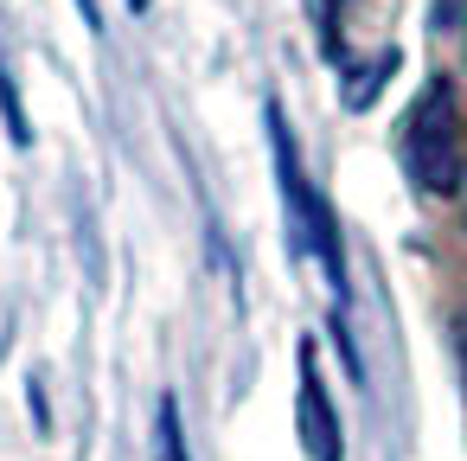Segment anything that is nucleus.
<instances>
[{
    "label": "nucleus",
    "instance_id": "39448f33",
    "mask_svg": "<svg viewBox=\"0 0 467 461\" xmlns=\"http://www.w3.org/2000/svg\"><path fill=\"white\" fill-rule=\"evenodd\" d=\"M0 116H7L14 148H33V122H26V110H20V90H14V71H7V65H0Z\"/></svg>",
    "mask_w": 467,
    "mask_h": 461
},
{
    "label": "nucleus",
    "instance_id": "f257e3e1",
    "mask_svg": "<svg viewBox=\"0 0 467 461\" xmlns=\"http://www.w3.org/2000/svg\"><path fill=\"white\" fill-rule=\"evenodd\" d=\"M263 129H269V154H275V186H282V212H288V244H295V257H301V263H314V269L327 276V288H333V314H346L352 282H346L339 225H333V212H327L320 186L307 180V167H301V154H295V135H288V122H282V110H275V103L263 110Z\"/></svg>",
    "mask_w": 467,
    "mask_h": 461
},
{
    "label": "nucleus",
    "instance_id": "6e6552de",
    "mask_svg": "<svg viewBox=\"0 0 467 461\" xmlns=\"http://www.w3.org/2000/svg\"><path fill=\"white\" fill-rule=\"evenodd\" d=\"M454 352H461V378H467V314L454 320Z\"/></svg>",
    "mask_w": 467,
    "mask_h": 461
},
{
    "label": "nucleus",
    "instance_id": "0eeeda50",
    "mask_svg": "<svg viewBox=\"0 0 467 461\" xmlns=\"http://www.w3.org/2000/svg\"><path fill=\"white\" fill-rule=\"evenodd\" d=\"M78 14H84V26L103 39V7H97V0H78Z\"/></svg>",
    "mask_w": 467,
    "mask_h": 461
},
{
    "label": "nucleus",
    "instance_id": "f03ea898",
    "mask_svg": "<svg viewBox=\"0 0 467 461\" xmlns=\"http://www.w3.org/2000/svg\"><path fill=\"white\" fill-rule=\"evenodd\" d=\"M397 154H403V173L416 193L454 199V186H461V103H454L448 78H429L416 90L403 135H397Z\"/></svg>",
    "mask_w": 467,
    "mask_h": 461
},
{
    "label": "nucleus",
    "instance_id": "1a4fd4ad",
    "mask_svg": "<svg viewBox=\"0 0 467 461\" xmlns=\"http://www.w3.org/2000/svg\"><path fill=\"white\" fill-rule=\"evenodd\" d=\"M129 14H148V0H129Z\"/></svg>",
    "mask_w": 467,
    "mask_h": 461
},
{
    "label": "nucleus",
    "instance_id": "20e7f679",
    "mask_svg": "<svg viewBox=\"0 0 467 461\" xmlns=\"http://www.w3.org/2000/svg\"><path fill=\"white\" fill-rule=\"evenodd\" d=\"M154 442H161V461H192L186 455V423H180V397L167 391L161 410H154Z\"/></svg>",
    "mask_w": 467,
    "mask_h": 461
},
{
    "label": "nucleus",
    "instance_id": "423d86ee",
    "mask_svg": "<svg viewBox=\"0 0 467 461\" xmlns=\"http://www.w3.org/2000/svg\"><path fill=\"white\" fill-rule=\"evenodd\" d=\"M397 71V52H384L371 71H358V78H346V110H371V97H378V84Z\"/></svg>",
    "mask_w": 467,
    "mask_h": 461
},
{
    "label": "nucleus",
    "instance_id": "7ed1b4c3",
    "mask_svg": "<svg viewBox=\"0 0 467 461\" xmlns=\"http://www.w3.org/2000/svg\"><path fill=\"white\" fill-rule=\"evenodd\" d=\"M295 435L307 448V461H339L346 442H339V416H333V397H327V378H320V352L314 340L295 346Z\"/></svg>",
    "mask_w": 467,
    "mask_h": 461
}]
</instances>
